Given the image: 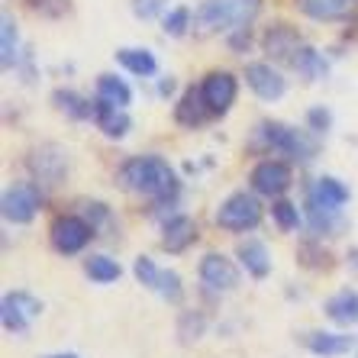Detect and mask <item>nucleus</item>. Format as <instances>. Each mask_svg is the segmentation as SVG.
Returning <instances> with one entry per match:
<instances>
[{
    "label": "nucleus",
    "mask_w": 358,
    "mask_h": 358,
    "mask_svg": "<svg viewBox=\"0 0 358 358\" xmlns=\"http://www.w3.org/2000/svg\"><path fill=\"white\" fill-rule=\"evenodd\" d=\"M45 358H78V355H71V352H68V355H45Z\"/></svg>",
    "instance_id": "obj_37"
},
{
    "label": "nucleus",
    "mask_w": 358,
    "mask_h": 358,
    "mask_svg": "<svg viewBox=\"0 0 358 358\" xmlns=\"http://www.w3.org/2000/svg\"><path fill=\"white\" fill-rule=\"evenodd\" d=\"M165 7V0H133V13L139 20H155Z\"/></svg>",
    "instance_id": "obj_34"
},
{
    "label": "nucleus",
    "mask_w": 358,
    "mask_h": 358,
    "mask_svg": "<svg viewBox=\"0 0 358 358\" xmlns=\"http://www.w3.org/2000/svg\"><path fill=\"white\" fill-rule=\"evenodd\" d=\"M39 213V191L36 184H13L3 191V220L7 223H29Z\"/></svg>",
    "instance_id": "obj_8"
},
{
    "label": "nucleus",
    "mask_w": 358,
    "mask_h": 358,
    "mask_svg": "<svg viewBox=\"0 0 358 358\" xmlns=\"http://www.w3.org/2000/svg\"><path fill=\"white\" fill-rule=\"evenodd\" d=\"M217 223L229 233H245L262 223V203L252 194H233L217 210Z\"/></svg>",
    "instance_id": "obj_5"
},
{
    "label": "nucleus",
    "mask_w": 358,
    "mask_h": 358,
    "mask_svg": "<svg viewBox=\"0 0 358 358\" xmlns=\"http://www.w3.org/2000/svg\"><path fill=\"white\" fill-rule=\"evenodd\" d=\"M84 271H87V278L97 281V284H110V281H117V278L123 275L120 262L107 259V255H91V259L84 262Z\"/></svg>",
    "instance_id": "obj_27"
},
{
    "label": "nucleus",
    "mask_w": 358,
    "mask_h": 358,
    "mask_svg": "<svg viewBox=\"0 0 358 358\" xmlns=\"http://www.w3.org/2000/svg\"><path fill=\"white\" fill-rule=\"evenodd\" d=\"M262 13V0H203L194 13V36L207 39L217 33L249 29V23Z\"/></svg>",
    "instance_id": "obj_1"
},
{
    "label": "nucleus",
    "mask_w": 358,
    "mask_h": 358,
    "mask_svg": "<svg viewBox=\"0 0 358 358\" xmlns=\"http://www.w3.org/2000/svg\"><path fill=\"white\" fill-rule=\"evenodd\" d=\"M213 117L207 107V100H203V91L200 87H187V91L181 94V100H178V110H175V120L181 126H200V123H207V120Z\"/></svg>",
    "instance_id": "obj_14"
},
{
    "label": "nucleus",
    "mask_w": 358,
    "mask_h": 358,
    "mask_svg": "<svg viewBox=\"0 0 358 358\" xmlns=\"http://www.w3.org/2000/svg\"><path fill=\"white\" fill-rule=\"evenodd\" d=\"M117 62L126 71H133V75H139V78H149L159 71V62H155V55H152L149 49H120Z\"/></svg>",
    "instance_id": "obj_24"
},
{
    "label": "nucleus",
    "mask_w": 358,
    "mask_h": 358,
    "mask_svg": "<svg viewBox=\"0 0 358 358\" xmlns=\"http://www.w3.org/2000/svg\"><path fill=\"white\" fill-rule=\"evenodd\" d=\"M155 291L162 294L165 300H171V303H178L181 300V278H178V271H162L159 275V284H155Z\"/></svg>",
    "instance_id": "obj_31"
},
{
    "label": "nucleus",
    "mask_w": 358,
    "mask_h": 358,
    "mask_svg": "<svg viewBox=\"0 0 358 358\" xmlns=\"http://www.w3.org/2000/svg\"><path fill=\"white\" fill-rule=\"evenodd\" d=\"M94 120H97V126L103 129V136H110V139H123V136L129 133V126H133V120L126 117L123 107H110V103H100V100H97Z\"/></svg>",
    "instance_id": "obj_19"
},
{
    "label": "nucleus",
    "mask_w": 358,
    "mask_h": 358,
    "mask_svg": "<svg viewBox=\"0 0 358 358\" xmlns=\"http://www.w3.org/2000/svg\"><path fill=\"white\" fill-rule=\"evenodd\" d=\"M300 10L310 20H342L355 10V0H300Z\"/></svg>",
    "instance_id": "obj_20"
},
{
    "label": "nucleus",
    "mask_w": 358,
    "mask_h": 358,
    "mask_svg": "<svg viewBox=\"0 0 358 358\" xmlns=\"http://www.w3.org/2000/svg\"><path fill=\"white\" fill-rule=\"evenodd\" d=\"M197 239V226L191 217H175L165 223V236H162V245L168 252H184L191 242Z\"/></svg>",
    "instance_id": "obj_18"
},
{
    "label": "nucleus",
    "mask_w": 358,
    "mask_h": 358,
    "mask_svg": "<svg viewBox=\"0 0 358 358\" xmlns=\"http://www.w3.org/2000/svg\"><path fill=\"white\" fill-rule=\"evenodd\" d=\"M326 317L339 326H358V294L355 291H339L326 300Z\"/></svg>",
    "instance_id": "obj_17"
},
{
    "label": "nucleus",
    "mask_w": 358,
    "mask_h": 358,
    "mask_svg": "<svg viewBox=\"0 0 358 358\" xmlns=\"http://www.w3.org/2000/svg\"><path fill=\"white\" fill-rule=\"evenodd\" d=\"M349 200V187L336 178H317L307 187V210H329L339 213V207Z\"/></svg>",
    "instance_id": "obj_13"
},
{
    "label": "nucleus",
    "mask_w": 358,
    "mask_h": 358,
    "mask_svg": "<svg viewBox=\"0 0 358 358\" xmlns=\"http://www.w3.org/2000/svg\"><path fill=\"white\" fill-rule=\"evenodd\" d=\"M307 120H310V129H313V133H326V129H329V123H333V117H329L326 110H320V107L310 110Z\"/></svg>",
    "instance_id": "obj_35"
},
{
    "label": "nucleus",
    "mask_w": 358,
    "mask_h": 358,
    "mask_svg": "<svg viewBox=\"0 0 358 358\" xmlns=\"http://www.w3.org/2000/svg\"><path fill=\"white\" fill-rule=\"evenodd\" d=\"M203 326H207L203 313H197V310H187V313H181V320H178V342H181V345H191V342H197L200 336H203Z\"/></svg>",
    "instance_id": "obj_28"
},
{
    "label": "nucleus",
    "mask_w": 358,
    "mask_h": 358,
    "mask_svg": "<svg viewBox=\"0 0 358 358\" xmlns=\"http://www.w3.org/2000/svg\"><path fill=\"white\" fill-rule=\"evenodd\" d=\"M159 91H162V94H171V91H175V81H171V78H168V81H162Z\"/></svg>",
    "instance_id": "obj_36"
},
{
    "label": "nucleus",
    "mask_w": 358,
    "mask_h": 358,
    "mask_svg": "<svg viewBox=\"0 0 358 358\" xmlns=\"http://www.w3.org/2000/svg\"><path fill=\"white\" fill-rule=\"evenodd\" d=\"M97 100L100 103H110V107H123L133 100V91H129V84L117 75H100L97 81Z\"/></svg>",
    "instance_id": "obj_23"
},
{
    "label": "nucleus",
    "mask_w": 358,
    "mask_h": 358,
    "mask_svg": "<svg viewBox=\"0 0 358 358\" xmlns=\"http://www.w3.org/2000/svg\"><path fill=\"white\" fill-rule=\"evenodd\" d=\"M42 303L33 297V294L26 291H13L3 297V303H0V320H3V329H10V333H26L29 329V323H33L36 317H39Z\"/></svg>",
    "instance_id": "obj_6"
},
{
    "label": "nucleus",
    "mask_w": 358,
    "mask_h": 358,
    "mask_svg": "<svg viewBox=\"0 0 358 358\" xmlns=\"http://www.w3.org/2000/svg\"><path fill=\"white\" fill-rule=\"evenodd\" d=\"M249 181H252V187H255V194H262V197H281V194L291 187V168L284 165V162L265 159L252 168Z\"/></svg>",
    "instance_id": "obj_9"
},
{
    "label": "nucleus",
    "mask_w": 358,
    "mask_h": 358,
    "mask_svg": "<svg viewBox=\"0 0 358 358\" xmlns=\"http://www.w3.org/2000/svg\"><path fill=\"white\" fill-rule=\"evenodd\" d=\"M352 345H355V336H345V333H310L307 336V349L320 358L345 355Z\"/></svg>",
    "instance_id": "obj_16"
},
{
    "label": "nucleus",
    "mask_w": 358,
    "mask_h": 358,
    "mask_svg": "<svg viewBox=\"0 0 358 358\" xmlns=\"http://www.w3.org/2000/svg\"><path fill=\"white\" fill-rule=\"evenodd\" d=\"M52 103L65 113V117H71V120H87V117H94L97 113V103H87V100L81 97V94H75V91H55L52 94Z\"/></svg>",
    "instance_id": "obj_25"
},
{
    "label": "nucleus",
    "mask_w": 358,
    "mask_h": 358,
    "mask_svg": "<svg viewBox=\"0 0 358 358\" xmlns=\"http://www.w3.org/2000/svg\"><path fill=\"white\" fill-rule=\"evenodd\" d=\"M239 262L242 268L249 271L252 278H265L271 271V259H268V249L262 245L259 239H249L239 245Z\"/></svg>",
    "instance_id": "obj_21"
},
{
    "label": "nucleus",
    "mask_w": 358,
    "mask_h": 358,
    "mask_svg": "<svg viewBox=\"0 0 358 358\" xmlns=\"http://www.w3.org/2000/svg\"><path fill=\"white\" fill-rule=\"evenodd\" d=\"M200 281H203L207 291L226 294L239 284V271H236V265L226 259V255L210 252V255H203V262H200Z\"/></svg>",
    "instance_id": "obj_11"
},
{
    "label": "nucleus",
    "mask_w": 358,
    "mask_h": 358,
    "mask_svg": "<svg viewBox=\"0 0 358 358\" xmlns=\"http://www.w3.org/2000/svg\"><path fill=\"white\" fill-rule=\"evenodd\" d=\"M136 278H139L142 284H145V287H152V291H155V284H159V268H155V262L152 259H145V255H142V259H136Z\"/></svg>",
    "instance_id": "obj_32"
},
{
    "label": "nucleus",
    "mask_w": 358,
    "mask_h": 358,
    "mask_svg": "<svg viewBox=\"0 0 358 358\" xmlns=\"http://www.w3.org/2000/svg\"><path fill=\"white\" fill-rule=\"evenodd\" d=\"M120 184H123L126 191L142 194V197H155V200L175 197V191H178L175 171H171V165H168L165 159H159V155H139V159L123 162V168H120Z\"/></svg>",
    "instance_id": "obj_2"
},
{
    "label": "nucleus",
    "mask_w": 358,
    "mask_h": 358,
    "mask_svg": "<svg viewBox=\"0 0 358 358\" xmlns=\"http://www.w3.org/2000/svg\"><path fill=\"white\" fill-rule=\"evenodd\" d=\"M255 136H259V142H265L268 149L284 152V155H291L294 162H310L313 155H317V142L310 139L303 129H294V126L262 123Z\"/></svg>",
    "instance_id": "obj_3"
},
{
    "label": "nucleus",
    "mask_w": 358,
    "mask_h": 358,
    "mask_svg": "<svg viewBox=\"0 0 358 358\" xmlns=\"http://www.w3.org/2000/svg\"><path fill=\"white\" fill-rule=\"evenodd\" d=\"M271 213H275V220H278V226H281V229H297V226H300L297 203H291V200H278L275 207H271Z\"/></svg>",
    "instance_id": "obj_30"
},
{
    "label": "nucleus",
    "mask_w": 358,
    "mask_h": 358,
    "mask_svg": "<svg viewBox=\"0 0 358 358\" xmlns=\"http://www.w3.org/2000/svg\"><path fill=\"white\" fill-rule=\"evenodd\" d=\"M300 49H303V45H300V36L294 33L291 26H275V29L265 36V52L271 55V59L294 62Z\"/></svg>",
    "instance_id": "obj_15"
},
{
    "label": "nucleus",
    "mask_w": 358,
    "mask_h": 358,
    "mask_svg": "<svg viewBox=\"0 0 358 358\" xmlns=\"http://www.w3.org/2000/svg\"><path fill=\"white\" fill-rule=\"evenodd\" d=\"M26 3H29V10H36V13H42V17H49V20L62 17L68 10V0H26Z\"/></svg>",
    "instance_id": "obj_33"
},
{
    "label": "nucleus",
    "mask_w": 358,
    "mask_h": 358,
    "mask_svg": "<svg viewBox=\"0 0 358 358\" xmlns=\"http://www.w3.org/2000/svg\"><path fill=\"white\" fill-rule=\"evenodd\" d=\"M26 168H29V175L39 187H55V184L65 181L68 175V152L55 142H42L29 152V159H26Z\"/></svg>",
    "instance_id": "obj_4"
},
{
    "label": "nucleus",
    "mask_w": 358,
    "mask_h": 358,
    "mask_svg": "<svg viewBox=\"0 0 358 358\" xmlns=\"http://www.w3.org/2000/svg\"><path fill=\"white\" fill-rule=\"evenodd\" d=\"M191 26H194V20H191V10L187 7H175L171 13H165V20H162L165 36H184Z\"/></svg>",
    "instance_id": "obj_29"
},
{
    "label": "nucleus",
    "mask_w": 358,
    "mask_h": 358,
    "mask_svg": "<svg viewBox=\"0 0 358 358\" xmlns=\"http://www.w3.org/2000/svg\"><path fill=\"white\" fill-rule=\"evenodd\" d=\"M17 59H20L17 23H13L10 13H3V17H0V65H3V71H10V68L17 65Z\"/></svg>",
    "instance_id": "obj_22"
},
{
    "label": "nucleus",
    "mask_w": 358,
    "mask_h": 358,
    "mask_svg": "<svg viewBox=\"0 0 358 358\" xmlns=\"http://www.w3.org/2000/svg\"><path fill=\"white\" fill-rule=\"evenodd\" d=\"M291 65L297 68V75L307 78V81H323V78L329 75V65H326V59L320 55L317 49H307V45L297 52V59H294Z\"/></svg>",
    "instance_id": "obj_26"
},
{
    "label": "nucleus",
    "mask_w": 358,
    "mask_h": 358,
    "mask_svg": "<svg viewBox=\"0 0 358 358\" xmlns=\"http://www.w3.org/2000/svg\"><path fill=\"white\" fill-rule=\"evenodd\" d=\"M200 91H203V100H207V107L213 117L226 113V110L236 103V91H239V84L229 71H210L200 84Z\"/></svg>",
    "instance_id": "obj_10"
},
{
    "label": "nucleus",
    "mask_w": 358,
    "mask_h": 358,
    "mask_svg": "<svg viewBox=\"0 0 358 358\" xmlns=\"http://www.w3.org/2000/svg\"><path fill=\"white\" fill-rule=\"evenodd\" d=\"M245 84H249L262 100H278V97H284V91H287L284 75L278 71V68L265 65V62H252V65H245Z\"/></svg>",
    "instance_id": "obj_12"
},
{
    "label": "nucleus",
    "mask_w": 358,
    "mask_h": 358,
    "mask_svg": "<svg viewBox=\"0 0 358 358\" xmlns=\"http://www.w3.org/2000/svg\"><path fill=\"white\" fill-rule=\"evenodd\" d=\"M91 236H94V226L81 217H59L52 223V245H55V252H62V255L81 252L84 245L91 242Z\"/></svg>",
    "instance_id": "obj_7"
}]
</instances>
